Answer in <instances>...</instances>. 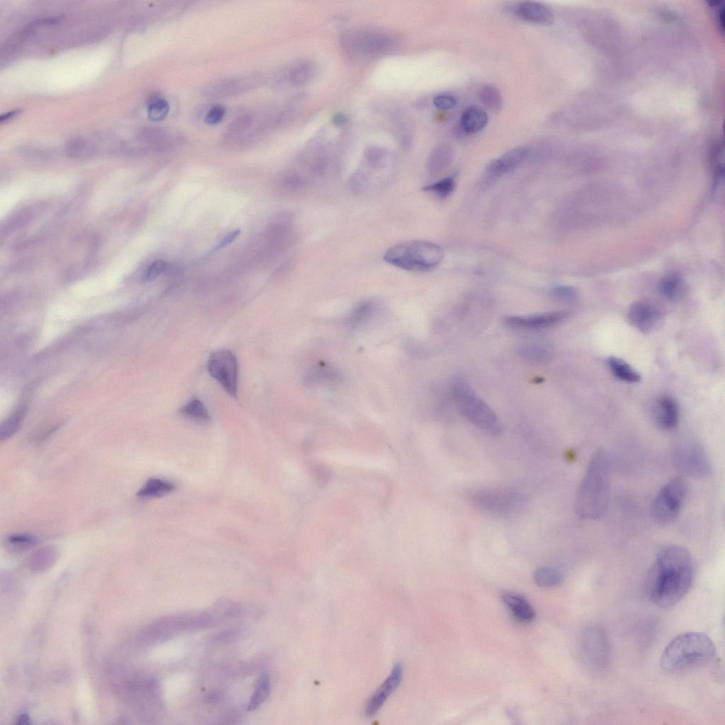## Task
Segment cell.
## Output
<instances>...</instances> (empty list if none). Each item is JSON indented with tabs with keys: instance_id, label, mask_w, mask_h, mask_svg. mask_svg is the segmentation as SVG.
Here are the masks:
<instances>
[{
	"instance_id": "obj_38",
	"label": "cell",
	"mask_w": 725,
	"mask_h": 725,
	"mask_svg": "<svg viewBox=\"0 0 725 725\" xmlns=\"http://www.w3.org/2000/svg\"><path fill=\"white\" fill-rule=\"evenodd\" d=\"M170 111V104L163 98L154 99L148 106V117L153 122H160L166 118Z\"/></svg>"
},
{
	"instance_id": "obj_25",
	"label": "cell",
	"mask_w": 725,
	"mask_h": 725,
	"mask_svg": "<svg viewBox=\"0 0 725 725\" xmlns=\"http://www.w3.org/2000/svg\"><path fill=\"white\" fill-rule=\"evenodd\" d=\"M607 365L612 374L622 381L636 383L641 380L640 373L619 358L609 357L607 359Z\"/></svg>"
},
{
	"instance_id": "obj_23",
	"label": "cell",
	"mask_w": 725,
	"mask_h": 725,
	"mask_svg": "<svg viewBox=\"0 0 725 725\" xmlns=\"http://www.w3.org/2000/svg\"><path fill=\"white\" fill-rule=\"evenodd\" d=\"M503 599L518 621L530 623L534 620L535 611L524 597L514 594H506Z\"/></svg>"
},
{
	"instance_id": "obj_19",
	"label": "cell",
	"mask_w": 725,
	"mask_h": 725,
	"mask_svg": "<svg viewBox=\"0 0 725 725\" xmlns=\"http://www.w3.org/2000/svg\"><path fill=\"white\" fill-rule=\"evenodd\" d=\"M317 70L315 62L310 60H301L294 62L281 74V82L292 86H303L315 77Z\"/></svg>"
},
{
	"instance_id": "obj_40",
	"label": "cell",
	"mask_w": 725,
	"mask_h": 725,
	"mask_svg": "<svg viewBox=\"0 0 725 725\" xmlns=\"http://www.w3.org/2000/svg\"><path fill=\"white\" fill-rule=\"evenodd\" d=\"M93 148L84 140L73 139L67 144V152L73 157H84L92 154Z\"/></svg>"
},
{
	"instance_id": "obj_35",
	"label": "cell",
	"mask_w": 725,
	"mask_h": 725,
	"mask_svg": "<svg viewBox=\"0 0 725 725\" xmlns=\"http://www.w3.org/2000/svg\"><path fill=\"white\" fill-rule=\"evenodd\" d=\"M36 537L25 533H16L6 539V546L12 551L24 552L30 550L37 544Z\"/></svg>"
},
{
	"instance_id": "obj_37",
	"label": "cell",
	"mask_w": 725,
	"mask_h": 725,
	"mask_svg": "<svg viewBox=\"0 0 725 725\" xmlns=\"http://www.w3.org/2000/svg\"><path fill=\"white\" fill-rule=\"evenodd\" d=\"M23 415H24V411L16 412L0 426V441H7L18 432L21 427Z\"/></svg>"
},
{
	"instance_id": "obj_24",
	"label": "cell",
	"mask_w": 725,
	"mask_h": 725,
	"mask_svg": "<svg viewBox=\"0 0 725 725\" xmlns=\"http://www.w3.org/2000/svg\"><path fill=\"white\" fill-rule=\"evenodd\" d=\"M59 557V551L54 546H43L32 553L30 558V568L37 573L48 571Z\"/></svg>"
},
{
	"instance_id": "obj_3",
	"label": "cell",
	"mask_w": 725,
	"mask_h": 725,
	"mask_svg": "<svg viewBox=\"0 0 725 725\" xmlns=\"http://www.w3.org/2000/svg\"><path fill=\"white\" fill-rule=\"evenodd\" d=\"M716 652L715 645L704 633L680 634L663 651L661 668L669 674L683 672L711 663Z\"/></svg>"
},
{
	"instance_id": "obj_7",
	"label": "cell",
	"mask_w": 725,
	"mask_h": 725,
	"mask_svg": "<svg viewBox=\"0 0 725 725\" xmlns=\"http://www.w3.org/2000/svg\"><path fill=\"white\" fill-rule=\"evenodd\" d=\"M341 41L345 51L352 56L369 58L390 51L398 39L387 31L367 27L349 30Z\"/></svg>"
},
{
	"instance_id": "obj_27",
	"label": "cell",
	"mask_w": 725,
	"mask_h": 725,
	"mask_svg": "<svg viewBox=\"0 0 725 725\" xmlns=\"http://www.w3.org/2000/svg\"><path fill=\"white\" fill-rule=\"evenodd\" d=\"M519 352L521 357L534 365L546 362L551 357L549 348L538 343L525 344L520 347Z\"/></svg>"
},
{
	"instance_id": "obj_21",
	"label": "cell",
	"mask_w": 725,
	"mask_h": 725,
	"mask_svg": "<svg viewBox=\"0 0 725 725\" xmlns=\"http://www.w3.org/2000/svg\"><path fill=\"white\" fill-rule=\"evenodd\" d=\"M489 122L487 112L477 106L467 108L461 118V126L468 134H475L482 131Z\"/></svg>"
},
{
	"instance_id": "obj_28",
	"label": "cell",
	"mask_w": 725,
	"mask_h": 725,
	"mask_svg": "<svg viewBox=\"0 0 725 725\" xmlns=\"http://www.w3.org/2000/svg\"><path fill=\"white\" fill-rule=\"evenodd\" d=\"M536 585L542 588H553L560 585L564 579L563 573L555 568L543 566L536 569L533 575Z\"/></svg>"
},
{
	"instance_id": "obj_17",
	"label": "cell",
	"mask_w": 725,
	"mask_h": 725,
	"mask_svg": "<svg viewBox=\"0 0 725 725\" xmlns=\"http://www.w3.org/2000/svg\"><path fill=\"white\" fill-rule=\"evenodd\" d=\"M528 154L529 150L525 147H516L509 150L500 158L495 159L487 164L485 168L486 176L490 180L503 176L522 163Z\"/></svg>"
},
{
	"instance_id": "obj_6",
	"label": "cell",
	"mask_w": 725,
	"mask_h": 725,
	"mask_svg": "<svg viewBox=\"0 0 725 725\" xmlns=\"http://www.w3.org/2000/svg\"><path fill=\"white\" fill-rule=\"evenodd\" d=\"M468 498L475 509L497 517L517 515L525 509L529 503L524 493L509 487L473 490L468 493Z\"/></svg>"
},
{
	"instance_id": "obj_5",
	"label": "cell",
	"mask_w": 725,
	"mask_h": 725,
	"mask_svg": "<svg viewBox=\"0 0 725 725\" xmlns=\"http://www.w3.org/2000/svg\"><path fill=\"white\" fill-rule=\"evenodd\" d=\"M444 258L443 249L438 244L423 240L407 241L398 244L384 253V262L398 268L412 271L432 269Z\"/></svg>"
},
{
	"instance_id": "obj_22",
	"label": "cell",
	"mask_w": 725,
	"mask_h": 725,
	"mask_svg": "<svg viewBox=\"0 0 725 725\" xmlns=\"http://www.w3.org/2000/svg\"><path fill=\"white\" fill-rule=\"evenodd\" d=\"M455 151L447 144L437 146L430 151L428 160L427 168L432 174H438L446 169L454 159Z\"/></svg>"
},
{
	"instance_id": "obj_45",
	"label": "cell",
	"mask_w": 725,
	"mask_h": 725,
	"mask_svg": "<svg viewBox=\"0 0 725 725\" xmlns=\"http://www.w3.org/2000/svg\"><path fill=\"white\" fill-rule=\"evenodd\" d=\"M20 112L21 111L17 109L5 113V115H2L1 117H0V122H1V123L7 122L14 119L16 115H19Z\"/></svg>"
},
{
	"instance_id": "obj_10",
	"label": "cell",
	"mask_w": 725,
	"mask_h": 725,
	"mask_svg": "<svg viewBox=\"0 0 725 725\" xmlns=\"http://www.w3.org/2000/svg\"><path fill=\"white\" fill-rule=\"evenodd\" d=\"M210 376L233 398L238 397L239 367L236 356L222 349L211 354L207 361Z\"/></svg>"
},
{
	"instance_id": "obj_2",
	"label": "cell",
	"mask_w": 725,
	"mask_h": 725,
	"mask_svg": "<svg viewBox=\"0 0 725 725\" xmlns=\"http://www.w3.org/2000/svg\"><path fill=\"white\" fill-rule=\"evenodd\" d=\"M611 462L604 450L597 451L589 462L576 495L575 509L583 520H596L606 512L610 496Z\"/></svg>"
},
{
	"instance_id": "obj_43",
	"label": "cell",
	"mask_w": 725,
	"mask_h": 725,
	"mask_svg": "<svg viewBox=\"0 0 725 725\" xmlns=\"http://www.w3.org/2000/svg\"><path fill=\"white\" fill-rule=\"evenodd\" d=\"M434 105L441 110H450L454 108L457 104L455 97L450 95H439L433 100Z\"/></svg>"
},
{
	"instance_id": "obj_31",
	"label": "cell",
	"mask_w": 725,
	"mask_h": 725,
	"mask_svg": "<svg viewBox=\"0 0 725 725\" xmlns=\"http://www.w3.org/2000/svg\"><path fill=\"white\" fill-rule=\"evenodd\" d=\"M376 302L366 301L356 306L348 317L347 323L352 327H356L366 323L377 311Z\"/></svg>"
},
{
	"instance_id": "obj_15",
	"label": "cell",
	"mask_w": 725,
	"mask_h": 725,
	"mask_svg": "<svg viewBox=\"0 0 725 725\" xmlns=\"http://www.w3.org/2000/svg\"><path fill=\"white\" fill-rule=\"evenodd\" d=\"M402 676V665L400 663H397L390 676L368 700L365 707V715L367 717L375 715L382 707L384 702H387L400 684Z\"/></svg>"
},
{
	"instance_id": "obj_9",
	"label": "cell",
	"mask_w": 725,
	"mask_h": 725,
	"mask_svg": "<svg viewBox=\"0 0 725 725\" xmlns=\"http://www.w3.org/2000/svg\"><path fill=\"white\" fill-rule=\"evenodd\" d=\"M672 458L676 468L689 477L705 479L711 473L712 466L702 445L691 438L682 439L674 446Z\"/></svg>"
},
{
	"instance_id": "obj_18",
	"label": "cell",
	"mask_w": 725,
	"mask_h": 725,
	"mask_svg": "<svg viewBox=\"0 0 725 725\" xmlns=\"http://www.w3.org/2000/svg\"><path fill=\"white\" fill-rule=\"evenodd\" d=\"M512 12L518 19L532 24L551 26L555 16L546 5L533 1L520 2L514 6Z\"/></svg>"
},
{
	"instance_id": "obj_34",
	"label": "cell",
	"mask_w": 725,
	"mask_h": 725,
	"mask_svg": "<svg viewBox=\"0 0 725 725\" xmlns=\"http://www.w3.org/2000/svg\"><path fill=\"white\" fill-rule=\"evenodd\" d=\"M457 173L452 174L434 184L428 185L422 191L433 193L441 198L449 196L457 186Z\"/></svg>"
},
{
	"instance_id": "obj_16",
	"label": "cell",
	"mask_w": 725,
	"mask_h": 725,
	"mask_svg": "<svg viewBox=\"0 0 725 725\" xmlns=\"http://www.w3.org/2000/svg\"><path fill=\"white\" fill-rule=\"evenodd\" d=\"M141 141L155 150H168L183 144L185 137L178 130L167 128H146L139 134Z\"/></svg>"
},
{
	"instance_id": "obj_29",
	"label": "cell",
	"mask_w": 725,
	"mask_h": 725,
	"mask_svg": "<svg viewBox=\"0 0 725 725\" xmlns=\"http://www.w3.org/2000/svg\"><path fill=\"white\" fill-rule=\"evenodd\" d=\"M174 490L172 483L160 479H151L139 490L137 495L142 498L161 497Z\"/></svg>"
},
{
	"instance_id": "obj_32",
	"label": "cell",
	"mask_w": 725,
	"mask_h": 725,
	"mask_svg": "<svg viewBox=\"0 0 725 725\" xmlns=\"http://www.w3.org/2000/svg\"><path fill=\"white\" fill-rule=\"evenodd\" d=\"M365 160L368 167L375 171H380L388 166L390 162V155L387 150L373 146L366 150Z\"/></svg>"
},
{
	"instance_id": "obj_46",
	"label": "cell",
	"mask_w": 725,
	"mask_h": 725,
	"mask_svg": "<svg viewBox=\"0 0 725 725\" xmlns=\"http://www.w3.org/2000/svg\"><path fill=\"white\" fill-rule=\"evenodd\" d=\"M345 119H345V117H344L343 115H336V117H334V123H335V124H336V125H338V126H340V125H343V124H344V123L345 122V121H346Z\"/></svg>"
},
{
	"instance_id": "obj_12",
	"label": "cell",
	"mask_w": 725,
	"mask_h": 725,
	"mask_svg": "<svg viewBox=\"0 0 725 725\" xmlns=\"http://www.w3.org/2000/svg\"><path fill=\"white\" fill-rule=\"evenodd\" d=\"M582 652L588 665L595 669L605 668L609 660L610 645L606 631L598 626L587 628L582 637Z\"/></svg>"
},
{
	"instance_id": "obj_14",
	"label": "cell",
	"mask_w": 725,
	"mask_h": 725,
	"mask_svg": "<svg viewBox=\"0 0 725 725\" xmlns=\"http://www.w3.org/2000/svg\"><path fill=\"white\" fill-rule=\"evenodd\" d=\"M630 323L643 334L649 333L662 319V313L655 305L647 301L634 302L628 314Z\"/></svg>"
},
{
	"instance_id": "obj_36",
	"label": "cell",
	"mask_w": 725,
	"mask_h": 725,
	"mask_svg": "<svg viewBox=\"0 0 725 725\" xmlns=\"http://www.w3.org/2000/svg\"><path fill=\"white\" fill-rule=\"evenodd\" d=\"M682 288V280L677 275H670L664 278L659 286L662 296L670 301L678 299Z\"/></svg>"
},
{
	"instance_id": "obj_8",
	"label": "cell",
	"mask_w": 725,
	"mask_h": 725,
	"mask_svg": "<svg viewBox=\"0 0 725 725\" xmlns=\"http://www.w3.org/2000/svg\"><path fill=\"white\" fill-rule=\"evenodd\" d=\"M689 494V485L677 477L665 484L654 497L650 507V515L657 525L665 526L677 518Z\"/></svg>"
},
{
	"instance_id": "obj_11",
	"label": "cell",
	"mask_w": 725,
	"mask_h": 725,
	"mask_svg": "<svg viewBox=\"0 0 725 725\" xmlns=\"http://www.w3.org/2000/svg\"><path fill=\"white\" fill-rule=\"evenodd\" d=\"M264 80L263 76L258 73L223 78L204 86L201 93L209 97L217 99L236 97L259 88Z\"/></svg>"
},
{
	"instance_id": "obj_26",
	"label": "cell",
	"mask_w": 725,
	"mask_h": 725,
	"mask_svg": "<svg viewBox=\"0 0 725 725\" xmlns=\"http://www.w3.org/2000/svg\"><path fill=\"white\" fill-rule=\"evenodd\" d=\"M179 413L185 418L199 422H208L211 419L207 406L196 398L181 406Z\"/></svg>"
},
{
	"instance_id": "obj_47",
	"label": "cell",
	"mask_w": 725,
	"mask_h": 725,
	"mask_svg": "<svg viewBox=\"0 0 725 725\" xmlns=\"http://www.w3.org/2000/svg\"><path fill=\"white\" fill-rule=\"evenodd\" d=\"M19 724H30V719L27 715H22L19 719Z\"/></svg>"
},
{
	"instance_id": "obj_20",
	"label": "cell",
	"mask_w": 725,
	"mask_h": 725,
	"mask_svg": "<svg viewBox=\"0 0 725 725\" xmlns=\"http://www.w3.org/2000/svg\"><path fill=\"white\" fill-rule=\"evenodd\" d=\"M656 420L665 430H672L677 426L679 410L677 403L672 398L663 396L657 401Z\"/></svg>"
},
{
	"instance_id": "obj_1",
	"label": "cell",
	"mask_w": 725,
	"mask_h": 725,
	"mask_svg": "<svg viewBox=\"0 0 725 725\" xmlns=\"http://www.w3.org/2000/svg\"><path fill=\"white\" fill-rule=\"evenodd\" d=\"M694 576L693 558L687 549L671 546L663 549L646 581L650 601L665 609L676 606L689 592Z\"/></svg>"
},
{
	"instance_id": "obj_44",
	"label": "cell",
	"mask_w": 725,
	"mask_h": 725,
	"mask_svg": "<svg viewBox=\"0 0 725 725\" xmlns=\"http://www.w3.org/2000/svg\"><path fill=\"white\" fill-rule=\"evenodd\" d=\"M240 233L241 231L240 230H237L227 235L220 241V242L214 248V251H220V249L233 243L240 236Z\"/></svg>"
},
{
	"instance_id": "obj_41",
	"label": "cell",
	"mask_w": 725,
	"mask_h": 725,
	"mask_svg": "<svg viewBox=\"0 0 725 725\" xmlns=\"http://www.w3.org/2000/svg\"><path fill=\"white\" fill-rule=\"evenodd\" d=\"M167 262L163 260L154 262L145 271L141 277V281L148 283L152 281L164 273L167 269Z\"/></svg>"
},
{
	"instance_id": "obj_13",
	"label": "cell",
	"mask_w": 725,
	"mask_h": 725,
	"mask_svg": "<svg viewBox=\"0 0 725 725\" xmlns=\"http://www.w3.org/2000/svg\"><path fill=\"white\" fill-rule=\"evenodd\" d=\"M566 317L562 311L549 312L529 316H508L505 325L513 330H540L553 327Z\"/></svg>"
},
{
	"instance_id": "obj_33",
	"label": "cell",
	"mask_w": 725,
	"mask_h": 725,
	"mask_svg": "<svg viewBox=\"0 0 725 725\" xmlns=\"http://www.w3.org/2000/svg\"><path fill=\"white\" fill-rule=\"evenodd\" d=\"M271 692V681L269 676L264 674L258 680L255 691L252 695L248 706L249 711H253L258 709L263 702L268 698Z\"/></svg>"
},
{
	"instance_id": "obj_39",
	"label": "cell",
	"mask_w": 725,
	"mask_h": 725,
	"mask_svg": "<svg viewBox=\"0 0 725 725\" xmlns=\"http://www.w3.org/2000/svg\"><path fill=\"white\" fill-rule=\"evenodd\" d=\"M552 294L554 299L557 301L568 304L575 303L578 298L576 289L568 286H560L554 288Z\"/></svg>"
},
{
	"instance_id": "obj_42",
	"label": "cell",
	"mask_w": 725,
	"mask_h": 725,
	"mask_svg": "<svg viewBox=\"0 0 725 725\" xmlns=\"http://www.w3.org/2000/svg\"><path fill=\"white\" fill-rule=\"evenodd\" d=\"M225 113L226 111L224 106L219 104L214 105L206 113L203 120L207 124L217 125L222 121Z\"/></svg>"
},
{
	"instance_id": "obj_30",
	"label": "cell",
	"mask_w": 725,
	"mask_h": 725,
	"mask_svg": "<svg viewBox=\"0 0 725 725\" xmlns=\"http://www.w3.org/2000/svg\"><path fill=\"white\" fill-rule=\"evenodd\" d=\"M479 100L485 107L494 113L500 112L503 100L500 90L491 84H485L479 90Z\"/></svg>"
},
{
	"instance_id": "obj_4",
	"label": "cell",
	"mask_w": 725,
	"mask_h": 725,
	"mask_svg": "<svg viewBox=\"0 0 725 725\" xmlns=\"http://www.w3.org/2000/svg\"><path fill=\"white\" fill-rule=\"evenodd\" d=\"M450 391L459 411L466 419L489 435L500 434V419L491 407L474 393L465 379L460 376L453 378Z\"/></svg>"
}]
</instances>
